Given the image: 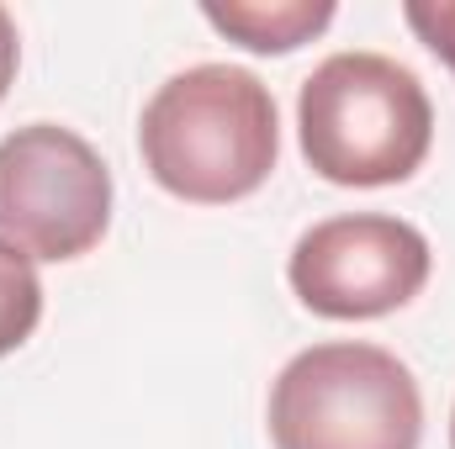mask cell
Wrapping results in <instances>:
<instances>
[{"label": "cell", "mask_w": 455, "mask_h": 449, "mask_svg": "<svg viewBox=\"0 0 455 449\" xmlns=\"http://www.w3.org/2000/svg\"><path fill=\"white\" fill-rule=\"evenodd\" d=\"M148 175L196 207L254 196L281 154L275 96L238 64H196L154 91L138 122Z\"/></svg>", "instance_id": "6da1fadb"}, {"label": "cell", "mask_w": 455, "mask_h": 449, "mask_svg": "<svg viewBox=\"0 0 455 449\" xmlns=\"http://www.w3.org/2000/svg\"><path fill=\"white\" fill-rule=\"evenodd\" d=\"M297 138L329 185H403L435 148V106L408 64L387 53H334L302 80Z\"/></svg>", "instance_id": "7a4b0ae2"}, {"label": "cell", "mask_w": 455, "mask_h": 449, "mask_svg": "<svg viewBox=\"0 0 455 449\" xmlns=\"http://www.w3.org/2000/svg\"><path fill=\"white\" fill-rule=\"evenodd\" d=\"M424 397L381 343H313L270 386L275 449H419Z\"/></svg>", "instance_id": "3957f363"}, {"label": "cell", "mask_w": 455, "mask_h": 449, "mask_svg": "<svg viewBox=\"0 0 455 449\" xmlns=\"http://www.w3.org/2000/svg\"><path fill=\"white\" fill-rule=\"evenodd\" d=\"M112 227L107 159L59 122L0 138V238L27 259H80Z\"/></svg>", "instance_id": "277c9868"}, {"label": "cell", "mask_w": 455, "mask_h": 449, "mask_svg": "<svg viewBox=\"0 0 455 449\" xmlns=\"http://www.w3.org/2000/svg\"><path fill=\"white\" fill-rule=\"evenodd\" d=\"M429 238L403 217L349 212L307 227L291 248V291L307 312L334 323H365L408 307L429 286Z\"/></svg>", "instance_id": "5b68a950"}, {"label": "cell", "mask_w": 455, "mask_h": 449, "mask_svg": "<svg viewBox=\"0 0 455 449\" xmlns=\"http://www.w3.org/2000/svg\"><path fill=\"white\" fill-rule=\"evenodd\" d=\"M202 16L249 53H291L334 21V0H207Z\"/></svg>", "instance_id": "8992f818"}, {"label": "cell", "mask_w": 455, "mask_h": 449, "mask_svg": "<svg viewBox=\"0 0 455 449\" xmlns=\"http://www.w3.org/2000/svg\"><path fill=\"white\" fill-rule=\"evenodd\" d=\"M43 323V280L21 248L0 238V359L16 354Z\"/></svg>", "instance_id": "52a82bcc"}, {"label": "cell", "mask_w": 455, "mask_h": 449, "mask_svg": "<svg viewBox=\"0 0 455 449\" xmlns=\"http://www.w3.org/2000/svg\"><path fill=\"white\" fill-rule=\"evenodd\" d=\"M403 16L419 32V43L455 69V0H408Z\"/></svg>", "instance_id": "ba28073f"}, {"label": "cell", "mask_w": 455, "mask_h": 449, "mask_svg": "<svg viewBox=\"0 0 455 449\" xmlns=\"http://www.w3.org/2000/svg\"><path fill=\"white\" fill-rule=\"evenodd\" d=\"M16 64H21V37H16L11 11L0 5V101H5V91H11V80H16Z\"/></svg>", "instance_id": "9c48e42d"}, {"label": "cell", "mask_w": 455, "mask_h": 449, "mask_svg": "<svg viewBox=\"0 0 455 449\" xmlns=\"http://www.w3.org/2000/svg\"><path fill=\"white\" fill-rule=\"evenodd\" d=\"M451 449H455V413H451Z\"/></svg>", "instance_id": "30bf717a"}]
</instances>
